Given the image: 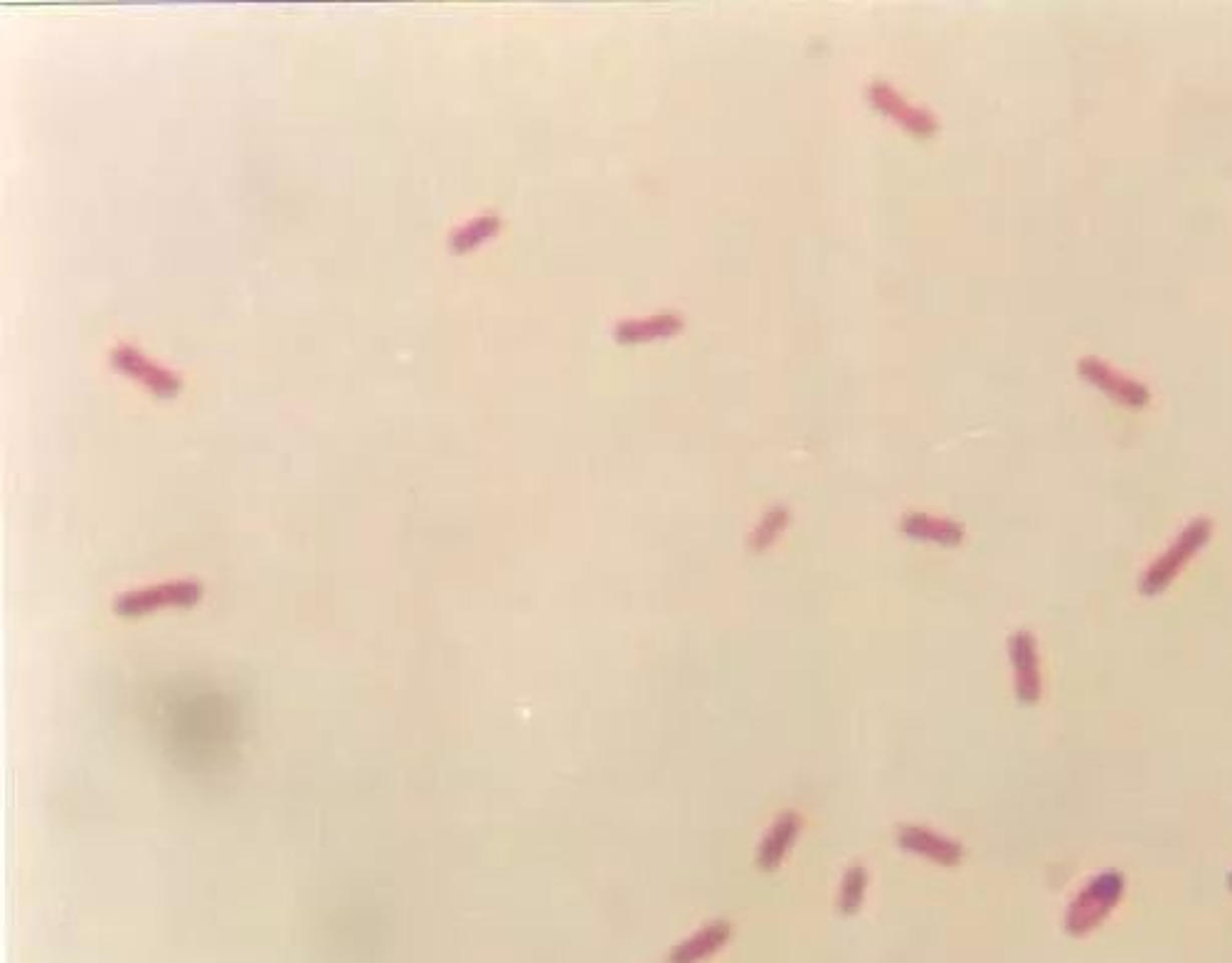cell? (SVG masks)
<instances>
[{"instance_id":"15","label":"cell","mask_w":1232,"mask_h":963,"mask_svg":"<svg viewBox=\"0 0 1232 963\" xmlns=\"http://www.w3.org/2000/svg\"><path fill=\"white\" fill-rule=\"evenodd\" d=\"M865 890H868V870H865L863 865H853V868H848L846 877H843L841 895H838L841 912L843 914L858 912L865 900Z\"/></svg>"},{"instance_id":"5","label":"cell","mask_w":1232,"mask_h":963,"mask_svg":"<svg viewBox=\"0 0 1232 963\" xmlns=\"http://www.w3.org/2000/svg\"><path fill=\"white\" fill-rule=\"evenodd\" d=\"M1008 660L1010 670H1013V692L1020 704L1033 707L1041 702L1043 697V670H1041V650L1038 641L1031 631L1020 628V631L1008 636Z\"/></svg>"},{"instance_id":"13","label":"cell","mask_w":1232,"mask_h":963,"mask_svg":"<svg viewBox=\"0 0 1232 963\" xmlns=\"http://www.w3.org/2000/svg\"><path fill=\"white\" fill-rule=\"evenodd\" d=\"M789 520H792V513H789L787 505H772V508L762 515L760 523L755 525V530H752V535H750L752 550L764 552L767 547H772L774 542L779 540V535H782V532L789 527Z\"/></svg>"},{"instance_id":"7","label":"cell","mask_w":1232,"mask_h":963,"mask_svg":"<svg viewBox=\"0 0 1232 963\" xmlns=\"http://www.w3.org/2000/svg\"><path fill=\"white\" fill-rule=\"evenodd\" d=\"M686 328V319L678 311H656L649 316H632V319L617 321L614 341L624 346H639V343H654L674 338Z\"/></svg>"},{"instance_id":"16","label":"cell","mask_w":1232,"mask_h":963,"mask_svg":"<svg viewBox=\"0 0 1232 963\" xmlns=\"http://www.w3.org/2000/svg\"><path fill=\"white\" fill-rule=\"evenodd\" d=\"M1228 887H1230V892H1232V870L1228 873Z\"/></svg>"},{"instance_id":"9","label":"cell","mask_w":1232,"mask_h":963,"mask_svg":"<svg viewBox=\"0 0 1232 963\" xmlns=\"http://www.w3.org/2000/svg\"><path fill=\"white\" fill-rule=\"evenodd\" d=\"M902 532L910 540L929 542V545L939 547H959L966 537V527L959 520L944 518V515L922 513V510H912L902 518Z\"/></svg>"},{"instance_id":"10","label":"cell","mask_w":1232,"mask_h":963,"mask_svg":"<svg viewBox=\"0 0 1232 963\" xmlns=\"http://www.w3.org/2000/svg\"><path fill=\"white\" fill-rule=\"evenodd\" d=\"M799 831L801 816L794 814V811H787V814H782L772 823V828H769L767 836H764L760 853H757V865H760L764 873H772V870H777L779 865L784 863V858H787V853L792 850Z\"/></svg>"},{"instance_id":"2","label":"cell","mask_w":1232,"mask_h":963,"mask_svg":"<svg viewBox=\"0 0 1232 963\" xmlns=\"http://www.w3.org/2000/svg\"><path fill=\"white\" fill-rule=\"evenodd\" d=\"M1213 520L1205 518V515L1188 520V523L1181 527V532L1169 542V547L1144 569L1142 579H1139V591H1142L1144 596L1164 594V591L1181 577L1183 569L1205 550V545H1208L1210 537H1213Z\"/></svg>"},{"instance_id":"6","label":"cell","mask_w":1232,"mask_h":963,"mask_svg":"<svg viewBox=\"0 0 1232 963\" xmlns=\"http://www.w3.org/2000/svg\"><path fill=\"white\" fill-rule=\"evenodd\" d=\"M1078 370L1090 385H1095L1097 390H1102L1107 397L1122 402V405L1144 407L1151 402V390L1142 380L1129 378V375L1112 368L1107 360L1097 358V355H1085L1078 363Z\"/></svg>"},{"instance_id":"11","label":"cell","mask_w":1232,"mask_h":963,"mask_svg":"<svg viewBox=\"0 0 1232 963\" xmlns=\"http://www.w3.org/2000/svg\"><path fill=\"white\" fill-rule=\"evenodd\" d=\"M114 363H116V368L128 370L131 375L141 378L150 390H155V392H175L177 385H180V380H177L170 370L150 363L146 355L131 346H123L121 351H116Z\"/></svg>"},{"instance_id":"4","label":"cell","mask_w":1232,"mask_h":963,"mask_svg":"<svg viewBox=\"0 0 1232 963\" xmlns=\"http://www.w3.org/2000/svg\"><path fill=\"white\" fill-rule=\"evenodd\" d=\"M206 589L197 579H175V582H163L146 589H133L126 594H118L114 601V611L118 616H143V613H153L165 606H195L202 599Z\"/></svg>"},{"instance_id":"12","label":"cell","mask_w":1232,"mask_h":963,"mask_svg":"<svg viewBox=\"0 0 1232 963\" xmlns=\"http://www.w3.org/2000/svg\"><path fill=\"white\" fill-rule=\"evenodd\" d=\"M730 939V924L728 922H713L708 927L696 932L681 946L671 951L669 963H701L713 956L715 951L723 949Z\"/></svg>"},{"instance_id":"1","label":"cell","mask_w":1232,"mask_h":963,"mask_svg":"<svg viewBox=\"0 0 1232 963\" xmlns=\"http://www.w3.org/2000/svg\"><path fill=\"white\" fill-rule=\"evenodd\" d=\"M1124 895H1127V877L1122 870L1107 868L1092 875L1065 909V934L1075 939L1090 936L1122 905Z\"/></svg>"},{"instance_id":"3","label":"cell","mask_w":1232,"mask_h":963,"mask_svg":"<svg viewBox=\"0 0 1232 963\" xmlns=\"http://www.w3.org/2000/svg\"><path fill=\"white\" fill-rule=\"evenodd\" d=\"M865 99L870 101V106H873L875 111L885 114L890 121H895L897 126L910 131L912 136L927 138L939 131L937 114H934L932 109H927V106L914 104V101L907 99V96L902 94L895 84L887 82V79H873V82L868 84V89H865Z\"/></svg>"},{"instance_id":"14","label":"cell","mask_w":1232,"mask_h":963,"mask_svg":"<svg viewBox=\"0 0 1232 963\" xmlns=\"http://www.w3.org/2000/svg\"><path fill=\"white\" fill-rule=\"evenodd\" d=\"M500 229V217L496 212H481L476 214V217L469 219L466 224H461L459 229H456L454 234H451V245L456 247V250H471V247L481 245V242L491 239V236H496Z\"/></svg>"},{"instance_id":"8","label":"cell","mask_w":1232,"mask_h":963,"mask_svg":"<svg viewBox=\"0 0 1232 963\" xmlns=\"http://www.w3.org/2000/svg\"><path fill=\"white\" fill-rule=\"evenodd\" d=\"M902 850L919 855V858L929 860L934 865H944V868H954L964 860V848L951 838L941 836V833L929 831L922 826H905L897 836Z\"/></svg>"}]
</instances>
